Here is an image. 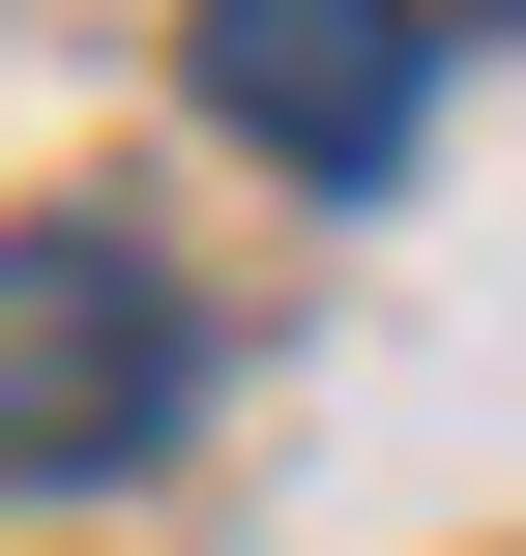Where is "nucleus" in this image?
I'll list each match as a JSON object with an SVG mask.
<instances>
[{
  "mask_svg": "<svg viewBox=\"0 0 526 556\" xmlns=\"http://www.w3.org/2000/svg\"><path fill=\"white\" fill-rule=\"evenodd\" d=\"M176 381H205L176 264H146L117 205H29V235H0V469H146Z\"/></svg>",
  "mask_w": 526,
  "mask_h": 556,
  "instance_id": "nucleus-1",
  "label": "nucleus"
},
{
  "mask_svg": "<svg viewBox=\"0 0 526 556\" xmlns=\"http://www.w3.org/2000/svg\"><path fill=\"white\" fill-rule=\"evenodd\" d=\"M410 0H205V117L264 176H410Z\"/></svg>",
  "mask_w": 526,
  "mask_h": 556,
  "instance_id": "nucleus-2",
  "label": "nucleus"
},
{
  "mask_svg": "<svg viewBox=\"0 0 526 556\" xmlns=\"http://www.w3.org/2000/svg\"><path fill=\"white\" fill-rule=\"evenodd\" d=\"M498 29H526V0H498Z\"/></svg>",
  "mask_w": 526,
  "mask_h": 556,
  "instance_id": "nucleus-3",
  "label": "nucleus"
}]
</instances>
